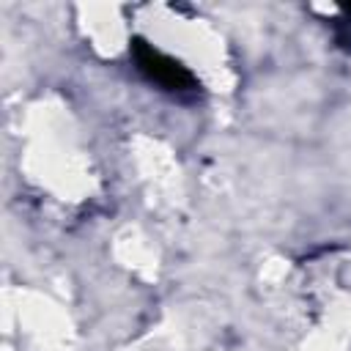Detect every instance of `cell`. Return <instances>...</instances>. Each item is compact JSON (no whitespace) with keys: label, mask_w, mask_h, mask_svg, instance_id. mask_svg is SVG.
<instances>
[{"label":"cell","mask_w":351,"mask_h":351,"mask_svg":"<svg viewBox=\"0 0 351 351\" xmlns=\"http://www.w3.org/2000/svg\"><path fill=\"white\" fill-rule=\"evenodd\" d=\"M132 55H134L137 69H140L151 82H156L159 88H165V90H170V93H195V90H197V80L192 77V71H186L178 60H173L170 55L159 52V49L151 47L148 41L134 38V41H132Z\"/></svg>","instance_id":"1"}]
</instances>
